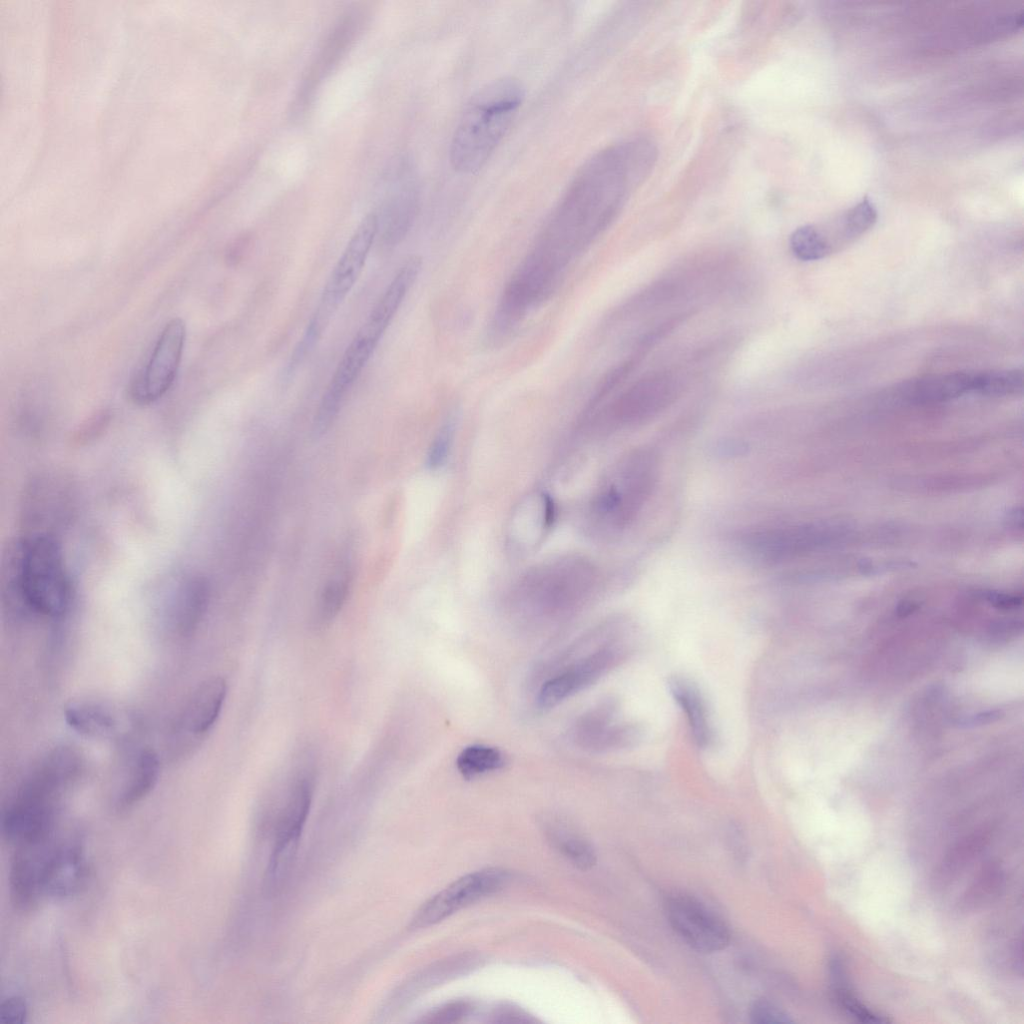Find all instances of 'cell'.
I'll return each mask as SVG.
<instances>
[{"label":"cell","mask_w":1024,"mask_h":1024,"mask_svg":"<svg viewBox=\"0 0 1024 1024\" xmlns=\"http://www.w3.org/2000/svg\"><path fill=\"white\" fill-rule=\"evenodd\" d=\"M656 161L657 149L644 137L596 153L571 181L535 248L566 268L611 223Z\"/></svg>","instance_id":"cell-1"},{"label":"cell","mask_w":1024,"mask_h":1024,"mask_svg":"<svg viewBox=\"0 0 1024 1024\" xmlns=\"http://www.w3.org/2000/svg\"><path fill=\"white\" fill-rule=\"evenodd\" d=\"M525 97L515 78L496 79L475 93L455 128L450 161L461 173L481 169L506 134Z\"/></svg>","instance_id":"cell-2"},{"label":"cell","mask_w":1024,"mask_h":1024,"mask_svg":"<svg viewBox=\"0 0 1024 1024\" xmlns=\"http://www.w3.org/2000/svg\"><path fill=\"white\" fill-rule=\"evenodd\" d=\"M660 475L659 455L649 447L625 454L609 471L592 498L589 521L601 537L629 529L653 496Z\"/></svg>","instance_id":"cell-3"},{"label":"cell","mask_w":1024,"mask_h":1024,"mask_svg":"<svg viewBox=\"0 0 1024 1024\" xmlns=\"http://www.w3.org/2000/svg\"><path fill=\"white\" fill-rule=\"evenodd\" d=\"M15 552L9 584L19 607L43 617L63 616L72 587L59 543L40 533L21 541Z\"/></svg>","instance_id":"cell-4"},{"label":"cell","mask_w":1024,"mask_h":1024,"mask_svg":"<svg viewBox=\"0 0 1024 1024\" xmlns=\"http://www.w3.org/2000/svg\"><path fill=\"white\" fill-rule=\"evenodd\" d=\"M596 583L591 563L578 557L559 558L528 572L519 583L518 595L534 609L562 612L583 601Z\"/></svg>","instance_id":"cell-5"},{"label":"cell","mask_w":1024,"mask_h":1024,"mask_svg":"<svg viewBox=\"0 0 1024 1024\" xmlns=\"http://www.w3.org/2000/svg\"><path fill=\"white\" fill-rule=\"evenodd\" d=\"M378 234V217L368 213L359 223L332 269L299 344L311 351L359 278Z\"/></svg>","instance_id":"cell-6"},{"label":"cell","mask_w":1024,"mask_h":1024,"mask_svg":"<svg viewBox=\"0 0 1024 1024\" xmlns=\"http://www.w3.org/2000/svg\"><path fill=\"white\" fill-rule=\"evenodd\" d=\"M61 791L50 781L28 774L2 815L4 838L14 844L53 835Z\"/></svg>","instance_id":"cell-7"},{"label":"cell","mask_w":1024,"mask_h":1024,"mask_svg":"<svg viewBox=\"0 0 1024 1024\" xmlns=\"http://www.w3.org/2000/svg\"><path fill=\"white\" fill-rule=\"evenodd\" d=\"M185 339L182 319L173 318L165 324L147 361L129 385L128 394L135 404H152L170 389L180 367Z\"/></svg>","instance_id":"cell-8"},{"label":"cell","mask_w":1024,"mask_h":1024,"mask_svg":"<svg viewBox=\"0 0 1024 1024\" xmlns=\"http://www.w3.org/2000/svg\"><path fill=\"white\" fill-rule=\"evenodd\" d=\"M665 912L675 932L695 950L716 952L729 944L728 927L697 899L672 894L665 901Z\"/></svg>","instance_id":"cell-9"},{"label":"cell","mask_w":1024,"mask_h":1024,"mask_svg":"<svg viewBox=\"0 0 1024 1024\" xmlns=\"http://www.w3.org/2000/svg\"><path fill=\"white\" fill-rule=\"evenodd\" d=\"M508 881V873L485 869L467 874L430 898L417 911L411 927L423 928L442 921L458 910L499 891Z\"/></svg>","instance_id":"cell-10"},{"label":"cell","mask_w":1024,"mask_h":1024,"mask_svg":"<svg viewBox=\"0 0 1024 1024\" xmlns=\"http://www.w3.org/2000/svg\"><path fill=\"white\" fill-rule=\"evenodd\" d=\"M378 343L357 332L342 355L323 393L313 420V435L325 434L335 419L355 381L373 355Z\"/></svg>","instance_id":"cell-11"},{"label":"cell","mask_w":1024,"mask_h":1024,"mask_svg":"<svg viewBox=\"0 0 1024 1024\" xmlns=\"http://www.w3.org/2000/svg\"><path fill=\"white\" fill-rule=\"evenodd\" d=\"M619 656L620 649L610 645L563 668L542 684L536 699L538 707L543 710L552 708L591 685L617 663Z\"/></svg>","instance_id":"cell-12"},{"label":"cell","mask_w":1024,"mask_h":1024,"mask_svg":"<svg viewBox=\"0 0 1024 1024\" xmlns=\"http://www.w3.org/2000/svg\"><path fill=\"white\" fill-rule=\"evenodd\" d=\"M53 835L15 845L9 873L10 896L20 911L33 909L42 893V873L46 860L55 846Z\"/></svg>","instance_id":"cell-13"},{"label":"cell","mask_w":1024,"mask_h":1024,"mask_svg":"<svg viewBox=\"0 0 1024 1024\" xmlns=\"http://www.w3.org/2000/svg\"><path fill=\"white\" fill-rule=\"evenodd\" d=\"M674 385L659 376L644 379L619 396L600 416L608 426L639 423L661 411L673 399Z\"/></svg>","instance_id":"cell-14"},{"label":"cell","mask_w":1024,"mask_h":1024,"mask_svg":"<svg viewBox=\"0 0 1024 1024\" xmlns=\"http://www.w3.org/2000/svg\"><path fill=\"white\" fill-rule=\"evenodd\" d=\"M88 865L83 849L76 843H57L50 852L42 873V893L54 899L75 895L84 886Z\"/></svg>","instance_id":"cell-15"},{"label":"cell","mask_w":1024,"mask_h":1024,"mask_svg":"<svg viewBox=\"0 0 1024 1024\" xmlns=\"http://www.w3.org/2000/svg\"><path fill=\"white\" fill-rule=\"evenodd\" d=\"M421 268V257L413 255L406 259L358 331L380 342V339L417 280Z\"/></svg>","instance_id":"cell-16"},{"label":"cell","mask_w":1024,"mask_h":1024,"mask_svg":"<svg viewBox=\"0 0 1024 1024\" xmlns=\"http://www.w3.org/2000/svg\"><path fill=\"white\" fill-rule=\"evenodd\" d=\"M227 695L222 677L202 682L191 694L179 718L180 729L193 738L204 737L216 723Z\"/></svg>","instance_id":"cell-17"},{"label":"cell","mask_w":1024,"mask_h":1024,"mask_svg":"<svg viewBox=\"0 0 1024 1024\" xmlns=\"http://www.w3.org/2000/svg\"><path fill=\"white\" fill-rule=\"evenodd\" d=\"M404 167L395 178L393 194L385 204L382 221L383 236L386 244H396L406 235L416 215L418 192L412 172Z\"/></svg>","instance_id":"cell-18"},{"label":"cell","mask_w":1024,"mask_h":1024,"mask_svg":"<svg viewBox=\"0 0 1024 1024\" xmlns=\"http://www.w3.org/2000/svg\"><path fill=\"white\" fill-rule=\"evenodd\" d=\"M615 707L602 703L583 715L575 728V737L585 747L595 750L624 747L637 738L630 726H611Z\"/></svg>","instance_id":"cell-19"},{"label":"cell","mask_w":1024,"mask_h":1024,"mask_svg":"<svg viewBox=\"0 0 1024 1024\" xmlns=\"http://www.w3.org/2000/svg\"><path fill=\"white\" fill-rule=\"evenodd\" d=\"M972 375L966 372L926 375L899 383L895 392L911 403L948 401L971 391Z\"/></svg>","instance_id":"cell-20"},{"label":"cell","mask_w":1024,"mask_h":1024,"mask_svg":"<svg viewBox=\"0 0 1024 1024\" xmlns=\"http://www.w3.org/2000/svg\"><path fill=\"white\" fill-rule=\"evenodd\" d=\"M304 825L277 823L274 846L265 870L264 890L278 895L286 886L295 864Z\"/></svg>","instance_id":"cell-21"},{"label":"cell","mask_w":1024,"mask_h":1024,"mask_svg":"<svg viewBox=\"0 0 1024 1024\" xmlns=\"http://www.w3.org/2000/svg\"><path fill=\"white\" fill-rule=\"evenodd\" d=\"M67 724L76 732L92 738H109L120 732V715L111 707L95 701L70 703L64 711Z\"/></svg>","instance_id":"cell-22"},{"label":"cell","mask_w":1024,"mask_h":1024,"mask_svg":"<svg viewBox=\"0 0 1024 1024\" xmlns=\"http://www.w3.org/2000/svg\"><path fill=\"white\" fill-rule=\"evenodd\" d=\"M160 775V762L151 749L141 750L131 763L117 798V807L129 809L145 798L155 787Z\"/></svg>","instance_id":"cell-23"},{"label":"cell","mask_w":1024,"mask_h":1024,"mask_svg":"<svg viewBox=\"0 0 1024 1024\" xmlns=\"http://www.w3.org/2000/svg\"><path fill=\"white\" fill-rule=\"evenodd\" d=\"M545 834L551 846L575 867L589 870L596 863L591 844L567 823L552 819L545 824Z\"/></svg>","instance_id":"cell-24"},{"label":"cell","mask_w":1024,"mask_h":1024,"mask_svg":"<svg viewBox=\"0 0 1024 1024\" xmlns=\"http://www.w3.org/2000/svg\"><path fill=\"white\" fill-rule=\"evenodd\" d=\"M669 689L687 716L694 741L699 747H706L711 740V729L699 691L692 683L681 678L670 680Z\"/></svg>","instance_id":"cell-25"},{"label":"cell","mask_w":1024,"mask_h":1024,"mask_svg":"<svg viewBox=\"0 0 1024 1024\" xmlns=\"http://www.w3.org/2000/svg\"><path fill=\"white\" fill-rule=\"evenodd\" d=\"M208 598V584L204 579L193 578L183 585L174 610V624L180 633H190L197 626Z\"/></svg>","instance_id":"cell-26"},{"label":"cell","mask_w":1024,"mask_h":1024,"mask_svg":"<svg viewBox=\"0 0 1024 1024\" xmlns=\"http://www.w3.org/2000/svg\"><path fill=\"white\" fill-rule=\"evenodd\" d=\"M350 586L351 579L348 572L337 574L325 584L314 611L315 627L323 628L333 621L346 602Z\"/></svg>","instance_id":"cell-27"},{"label":"cell","mask_w":1024,"mask_h":1024,"mask_svg":"<svg viewBox=\"0 0 1024 1024\" xmlns=\"http://www.w3.org/2000/svg\"><path fill=\"white\" fill-rule=\"evenodd\" d=\"M505 765L504 754L496 747L473 744L465 747L456 759L459 773L466 779L501 769Z\"/></svg>","instance_id":"cell-28"},{"label":"cell","mask_w":1024,"mask_h":1024,"mask_svg":"<svg viewBox=\"0 0 1024 1024\" xmlns=\"http://www.w3.org/2000/svg\"><path fill=\"white\" fill-rule=\"evenodd\" d=\"M1023 389V373L1019 369L984 371L972 375L971 391L988 396L1017 394Z\"/></svg>","instance_id":"cell-29"},{"label":"cell","mask_w":1024,"mask_h":1024,"mask_svg":"<svg viewBox=\"0 0 1024 1024\" xmlns=\"http://www.w3.org/2000/svg\"><path fill=\"white\" fill-rule=\"evenodd\" d=\"M790 247L795 257L802 261L819 260L831 252L829 242L812 225L794 230L790 237Z\"/></svg>","instance_id":"cell-30"},{"label":"cell","mask_w":1024,"mask_h":1024,"mask_svg":"<svg viewBox=\"0 0 1024 1024\" xmlns=\"http://www.w3.org/2000/svg\"><path fill=\"white\" fill-rule=\"evenodd\" d=\"M877 220V209L868 197L851 207L841 221V235L845 241L853 240L868 231Z\"/></svg>","instance_id":"cell-31"},{"label":"cell","mask_w":1024,"mask_h":1024,"mask_svg":"<svg viewBox=\"0 0 1024 1024\" xmlns=\"http://www.w3.org/2000/svg\"><path fill=\"white\" fill-rule=\"evenodd\" d=\"M454 430L455 422L454 419L450 417L442 425L430 447L427 460L430 468H438L444 463L453 441Z\"/></svg>","instance_id":"cell-32"},{"label":"cell","mask_w":1024,"mask_h":1024,"mask_svg":"<svg viewBox=\"0 0 1024 1024\" xmlns=\"http://www.w3.org/2000/svg\"><path fill=\"white\" fill-rule=\"evenodd\" d=\"M750 1015L754 1023L772 1024L790 1022L786 1013L773 1003L766 1000L755 1002Z\"/></svg>","instance_id":"cell-33"},{"label":"cell","mask_w":1024,"mask_h":1024,"mask_svg":"<svg viewBox=\"0 0 1024 1024\" xmlns=\"http://www.w3.org/2000/svg\"><path fill=\"white\" fill-rule=\"evenodd\" d=\"M471 1006L467 1002H453L435 1009L431 1012L425 1022L429 1023H453L462 1019L470 1011Z\"/></svg>","instance_id":"cell-34"},{"label":"cell","mask_w":1024,"mask_h":1024,"mask_svg":"<svg viewBox=\"0 0 1024 1024\" xmlns=\"http://www.w3.org/2000/svg\"><path fill=\"white\" fill-rule=\"evenodd\" d=\"M28 1016L27 1004L19 996L5 999L0 1006V1018L5 1024H22Z\"/></svg>","instance_id":"cell-35"},{"label":"cell","mask_w":1024,"mask_h":1024,"mask_svg":"<svg viewBox=\"0 0 1024 1024\" xmlns=\"http://www.w3.org/2000/svg\"><path fill=\"white\" fill-rule=\"evenodd\" d=\"M985 598L993 606L1002 609L1016 608L1017 606H1020L1022 603V598L1019 596L993 591L986 592Z\"/></svg>","instance_id":"cell-36"},{"label":"cell","mask_w":1024,"mask_h":1024,"mask_svg":"<svg viewBox=\"0 0 1024 1024\" xmlns=\"http://www.w3.org/2000/svg\"><path fill=\"white\" fill-rule=\"evenodd\" d=\"M493 1017L495 1022H529L526 1014L511 1007L500 1008Z\"/></svg>","instance_id":"cell-37"},{"label":"cell","mask_w":1024,"mask_h":1024,"mask_svg":"<svg viewBox=\"0 0 1024 1024\" xmlns=\"http://www.w3.org/2000/svg\"><path fill=\"white\" fill-rule=\"evenodd\" d=\"M1008 523L1014 527H1022V512L1021 510L1015 509L1008 516Z\"/></svg>","instance_id":"cell-38"},{"label":"cell","mask_w":1024,"mask_h":1024,"mask_svg":"<svg viewBox=\"0 0 1024 1024\" xmlns=\"http://www.w3.org/2000/svg\"><path fill=\"white\" fill-rule=\"evenodd\" d=\"M916 608V604L911 601L902 602L898 607V614L907 615Z\"/></svg>","instance_id":"cell-39"}]
</instances>
